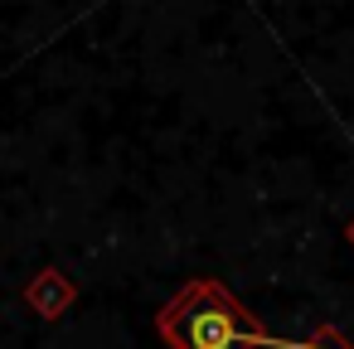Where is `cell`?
Segmentation results:
<instances>
[{
  "mask_svg": "<svg viewBox=\"0 0 354 349\" xmlns=\"http://www.w3.org/2000/svg\"><path fill=\"white\" fill-rule=\"evenodd\" d=\"M344 238H349V243H354V218H349V228H344Z\"/></svg>",
  "mask_w": 354,
  "mask_h": 349,
  "instance_id": "obj_4",
  "label": "cell"
},
{
  "mask_svg": "<svg viewBox=\"0 0 354 349\" xmlns=\"http://www.w3.org/2000/svg\"><path fill=\"white\" fill-rule=\"evenodd\" d=\"M156 334L165 349H291L218 276H189L156 310Z\"/></svg>",
  "mask_w": 354,
  "mask_h": 349,
  "instance_id": "obj_1",
  "label": "cell"
},
{
  "mask_svg": "<svg viewBox=\"0 0 354 349\" xmlns=\"http://www.w3.org/2000/svg\"><path fill=\"white\" fill-rule=\"evenodd\" d=\"M291 349H354V339H349L344 330H335V325H315L310 339H301V344H291Z\"/></svg>",
  "mask_w": 354,
  "mask_h": 349,
  "instance_id": "obj_3",
  "label": "cell"
},
{
  "mask_svg": "<svg viewBox=\"0 0 354 349\" xmlns=\"http://www.w3.org/2000/svg\"><path fill=\"white\" fill-rule=\"evenodd\" d=\"M25 305L39 315V320H64L68 310H73V301H78V281L64 272V267H44V272H35L30 281H25Z\"/></svg>",
  "mask_w": 354,
  "mask_h": 349,
  "instance_id": "obj_2",
  "label": "cell"
}]
</instances>
